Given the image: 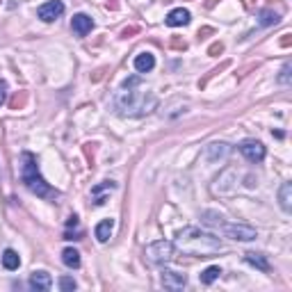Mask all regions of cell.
Here are the masks:
<instances>
[{
	"mask_svg": "<svg viewBox=\"0 0 292 292\" xmlns=\"http://www.w3.org/2000/svg\"><path fill=\"white\" fill-rule=\"evenodd\" d=\"M173 246L178 251H182L185 256H196V258H208L219 251H224V242L217 235L208 231H201L196 226H187L182 231H178Z\"/></svg>",
	"mask_w": 292,
	"mask_h": 292,
	"instance_id": "6da1fadb",
	"label": "cell"
},
{
	"mask_svg": "<svg viewBox=\"0 0 292 292\" xmlns=\"http://www.w3.org/2000/svg\"><path fill=\"white\" fill-rule=\"evenodd\" d=\"M158 107V98L151 91L132 89V87H123L114 96V110L121 117H146Z\"/></svg>",
	"mask_w": 292,
	"mask_h": 292,
	"instance_id": "7a4b0ae2",
	"label": "cell"
},
{
	"mask_svg": "<svg viewBox=\"0 0 292 292\" xmlns=\"http://www.w3.org/2000/svg\"><path fill=\"white\" fill-rule=\"evenodd\" d=\"M21 160H23V164H21V180H23V185H25L30 192H34L36 196H41V199H59V192L53 190V187L44 180V176L39 173V167H36L34 155L25 151V153L21 155Z\"/></svg>",
	"mask_w": 292,
	"mask_h": 292,
	"instance_id": "3957f363",
	"label": "cell"
},
{
	"mask_svg": "<svg viewBox=\"0 0 292 292\" xmlns=\"http://www.w3.org/2000/svg\"><path fill=\"white\" fill-rule=\"evenodd\" d=\"M173 251H176V246H173L171 242L158 240V242H153V244L146 246L144 253L153 265H167V263L173 260Z\"/></svg>",
	"mask_w": 292,
	"mask_h": 292,
	"instance_id": "277c9868",
	"label": "cell"
},
{
	"mask_svg": "<svg viewBox=\"0 0 292 292\" xmlns=\"http://www.w3.org/2000/svg\"><path fill=\"white\" fill-rule=\"evenodd\" d=\"M222 228V233L226 237H231V240H240V242H251L258 237V231L251 226H244V224H222L219 222V226Z\"/></svg>",
	"mask_w": 292,
	"mask_h": 292,
	"instance_id": "5b68a950",
	"label": "cell"
},
{
	"mask_svg": "<svg viewBox=\"0 0 292 292\" xmlns=\"http://www.w3.org/2000/svg\"><path fill=\"white\" fill-rule=\"evenodd\" d=\"M62 14H64V3H62V0H48V3H44L39 9H36V16H39L41 21H46V23L57 21Z\"/></svg>",
	"mask_w": 292,
	"mask_h": 292,
	"instance_id": "8992f818",
	"label": "cell"
},
{
	"mask_svg": "<svg viewBox=\"0 0 292 292\" xmlns=\"http://www.w3.org/2000/svg\"><path fill=\"white\" fill-rule=\"evenodd\" d=\"M240 153L244 155L249 162H263L265 160V146L256 139H244L240 144Z\"/></svg>",
	"mask_w": 292,
	"mask_h": 292,
	"instance_id": "52a82bcc",
	"label": "cell"
},
{
	"mask_svg": "<svg viewBox=\"0 0 292 292\" xmlns=\"http://www.w3.org/2000/svg\"><path fill=\"white\" fill-rule=\"evenodd\" d=\"M162 285L167 290H182L187 285V276L180 272H171V269H164L162 272Z\"/></svg>",
	"mask_w": 292,
	"mask_h": 292,
	"instance_id": "ba28073f",
	"label": "cell"
},
{
	"mask_svg": "<svg viewBox=\"0 0 292 292\" xmlns=\"http://www.w3.org/2000/svg\"><path fill=\"white\" fill-rule=\"evenodd\" d=\"M27 285H30V290L34 292H46L50 290V285H53V278H50L48 272H32L30 274V281H27Z\"/></svg>",
	"mask_w": 292,
	"mask_h": 292,
	"instance_id": "9c48e42d",
	"label": "cell"
},
{
	"mask_svg": "<svg viewBox=\"0 0 292 292\" xmlns=\"http://www.w3.org/2000/svg\"><path fill=\"white\" fill-rule=\"evenodd\" d=\"M71 30L76 32L78 36H85L94 30V21H91V16H87V14H76V16L71 18Z\"/></svg>",
	"mask_w": 292,
	"mask_h": 292,
	"instance_id": "30bf717a",
	"label": "cell"
},
{
	"mask_svg": "<svg viewBox=\"0 0 292 292\" xmlns=\"http://www.w3.org/2000/svg\"><path fill=\"white\" fill-rule=\"evenodd\" d=\"M190 21H192V14L187 12V9H182V7L171 9V12L167 14V18H164V23H167L169 27H180V25H187Z\"/></svg>",
	"mask_w": 292,
	"mask_h": 292,
	"instance_id": "8fae6325",
	"label": "cell"
},
{
	"mask_svg": "<svg viewBox=\"0 0 292 292\" xmlns=\"http://www.w3.org/2000/svg\"><path fill=\"white\" fill-rule=\"evenodd\" d=\"M153 66H155V57H153V53H139L135 57V68L139 73H149V71H153Z\"/></svg>",
	"mask_w": 292,
	"mask_h": 292,
	"instance_id": "7c38bea8",
	"label": "cell"
},
{
	"mask_svg": "<svg viewBox=\"0 0 292 292\" xmlns=\"http://www.w3.org/2000/svg\"><path fill=\"white\" fill-rule=\"evenodd\" d=\"M112 231H114V219H103V222L94 228V235L98 242H107L110 235H112Z\"/></svg>",
	"mask_w": 292,
	"mask_h": 292,
	"instance_id": "4fadbf2b",
	"label": "cell"
},
{
	"mask_svg": "<svg viewBox=\"0 0 292 292\" xmlns=\"http://www.w3.org/2000/svg\"><path fill=\"white\" fill-rule=\"evenodd\" d=\"M278 201H281V208L285 210V212H290V210H292V182H283V185H281Z\"/></svg>",
	"mask_w": 292,
	"mask_h": 292,
	"instance_id": "5bb4252c",
	"label": "cell"
},
{
	"mask_svg": "<svg viewBox=\"0 0 292 292\" xmlns=\"http://www.w3.org/2000/svg\"><path fill=\"white\" fill-rule=\"evenodd\" d=\"M244 260L249 265H253V267H258L260 272H269V263L265 260L263 253H256V251H249V253H244Z\"/></svg>",
	"mask_w": 292,
	"mask_h": 292,
	"instance_id": "9a60e30c",
	"label": "cell"
},
{
	"mask_svg": "<svg viewBox=\"0 0 292 292\" xmlns=\"http://www.w3.org/2000/svg\"><path fill=\"white\" fill-rule=\"evenodd\" d=\"M18 265H21V258H18V253L14 249H5L3 251V267L9 269V272H14V269H18Z\"/></svg>",
	"mask_w": 292,
	"mask_h": 292,
	"instance_id": "2e32d148",
	"label": "cell"
},
{
	"mask_svg": "<svg viewBox=\"0 0 292 292\" xmlns=\"http://www.w3.org/2000/svg\"><path fill=\"white\" fill-rule=\"evenodd\" d=\"M62 263L66 265V267H71V269H78L82 260H80V253H78L76 249H71V246H68V249L62 251Z\"/></svg>",
	"mask_w": 292,
	"mask_h": 292,
	"instance_id": "e0dca14e",
	"label": "cell"
},
{
	"mask_svg": "<svg viewBox=\"0 0 292 292\" xmlns=\"http://www.w3.org/2000/svg\"><path fill=\"white\" fill-rule=\"evenodd\" d=\"M114 187H117V182H114V180H103L100 185H96L94 190H91L94 203H96V205H103V199H100V194H103V192H107V190H114Z\"/></svg>",
	"mask_w": 292,
	"mask_h": 292,
	"instance_id": "ac0fdd59",
	"label": "cell"
},
{
	"mask_svg": "<svg viewBox=\"0 0 292 292\" xmlns=\"http://www.w3.org/2000/svg\"><path fill=\"white\" fill-rule=\"evenodd\" d=\"M219 274H222V269H219L217 265H212V267L203 269V272L199 274V281L203 283V285H210V283H214L219 278Z\"/></svg>",
	"mask_w": 292,
	"mask_h": 292,
	"instance_id": "d6986e66",
	"label": "cell"
},
{
	"mask_svg": "<svg viewBox=\"0 0 292 292\" xmlns=\"http://www.w3.org/2000/svg\"><path fill=\"white\" fill-rule=\"evenodd\" d=\"M228 144H224V141H214V144L208 146V160H217V158H224V155L228 153Z\"/></svg>",
	"mask_w": 292,
	"mask_h": 292,
	"instance_id": "ffe728a7",
	"label": "cell"
},
{
	"mask_svg": "<svg viewBox=\"0 0 292 292\" xmlns=\"http://www.w3.org/2000/svg\"><path fill=\"white\" fill-rule=\"evenodd\" d=\"M281 21V18H278V14H274L272 9H265V12H260V25L263 27H267V25H276V23Z\"/></svg>",
	"mask_w": 292,
	"mask_h": 292,
	"instance_id": "44dd1931",
	"label": "cell"
},
{
	"mask_svg": "<svg viewBox=\"0 0 292 292\" xmlns=\"http://www.w3.org/2000/svg\"><path fill=\"white\" fill-rule=\"evenodd\" d=\"M76 287H78V283L73 281L71 276H62V278H59V290H62V292H73Z\"/></svg>",
	"mask_w": 292,
	"mask_h": 292,
	"instance_id": "7402d4cb",
	"label": "cell"
},
{
	"mask_svg": "<svg viewBox=\"0 0 292 292\" xmlns=\"http://www.w3.org/2000/svg\"><path fill=\"white\" fill-rule=\"evenodd\" d=\"M290 71H292V66H290V64H285V66H283V71H281V78H278L283 85H290Z\"/></svg>",
	"mask_w": 292,
	"mask_h": 292,
	"instance_id": "603a6c76",
	"label": "cell"
},
{
	"mask_svg": "<svg viewBox=\"0 0 292 292\" xmlns=\"http://www.w3.org/2000/svg\"><path fill=\"white\" fill-rule=\"evenodd\" d=\"M23 103H25V91H23V94L21 96H14V98H12V110H18V107H23Z\"/></svg>",
	"mask_w": 292,
	"mask_h": 292,
	"instance_id": "cb8c5ba5",
	"label": "cell"
},
{
	"mask_svg": "<svg viewBox=\"0 0 292 292\" xmlns=\"http://www.w3.org/2000/svg\"><path fill=\"white\" fill-rule=\"evenodd\" d=\"M7 100V82L5 80H0V105Z\"/></svg>",
	"mask_w": 292,
	"mask_h": 292,
	"instance_id": "d4e9b609",
	"label": "cell"
},
{
	"mask_svg": "<svg viewBox=\"0 0 292 292\" xmlns=\"http://www.w3.org/2000/svg\"><path fill=\"white\" fill-rule=\"evenodd\" d=\"M171 48H180V50H185V48H187V44H185V41H180V39H173V41H171Z\"/></svg>",
	"mask_w": 292,
	"mask_h": 292,
	"instance_id": "484cf974",
	"label": "cell"
},
{
	"mask_svg": "<svg viewBox=\"0 0 292 292\" xmlns=\"http://www.w3.org/2000/svg\"><path fill=\"white\" fill-rule=\"evenodd\" d=\"M222 50H224V46H222V44H212V46H210L208 53H210V55H217V53H222Z\"/></svg>",
	"mask_w": 292,
	"mask_h": 292,
	"instance_id": "4316f807",
	"label": "cell"
},
{
	"mask_svg": "<svg viewBox=\"0 0 292 292\" xmlns=\"http://www.w3.org/2000/svg\"><path fill=\"white\" fill-rule=\"evenodd\" d=\"M290 34H283V39H281V46H283V48H287V46H290Z\"/></svg>",
	"mask_w": 292,
	"mask_h": 292,
	"instance_id": "83f0119b",
	"label": "cell"
},
{
	"mask_svg": "<svg viewBox=\"0 0 292 292\" xmlns=\"http://www.w3.org/2000/svg\"><path fill=\"white\" fill-rule=\"evenodd\" d=\"M135 32H137V27H130V30H123V32H121V36H128V34H135Z\"/></svg>",
	"mask_w": 292,
	"mask_h": 292,
	"instance_id": "f1b7e54d",
	"label": "cell"
},
{
	"mask_svg": "<svg viewBox=\"0 0 292 292\" xmlns=\"http://www.w3.org/2000/svg\"><path fill=\"white\" fill-rule=\"evenodd\" d=\"M107 7H112V9H117V0H107Z\"/></svg>",
	"mask_w": 292,
	"mask_h": 292,
	"instance_id": "f546056e",
	"label": "cell"
}]
</instances>
